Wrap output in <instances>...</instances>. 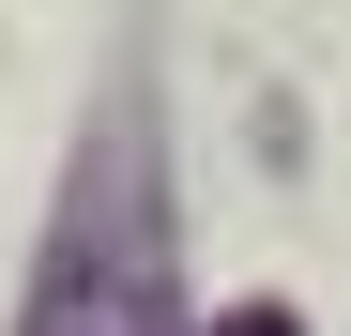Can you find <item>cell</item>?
Listing matches in <instances>:
<instances>
[{"instance_id": "1", "label": "cell", "mask_w": 351, "mask_h": 336, "mask_svg": "<svg viewBox=\"0 0 351 336\" xmlns=\"http://www.w3.org/2000/svg\"><path fill=\"white\" fill-rule=\"evenodd\" d=\"M31 336H184V306H168V184H153L138 77L107 92V138L77 153V199H62V245H46Z\"/></svg>"}, {"instance_id": "2", "label": "cell", "mask_w": 351, "mask_h": 336, "mask_svg": "<svg viewBox=\"0 0 351 336\" xmlns=\"http://www.w3.org/2000/svg\"><path fill=\"white\" fill-rule=\"evenodd\" d=\"M214 336H306V321H290V306H229Z\"/></svg>"}]
</instances>
